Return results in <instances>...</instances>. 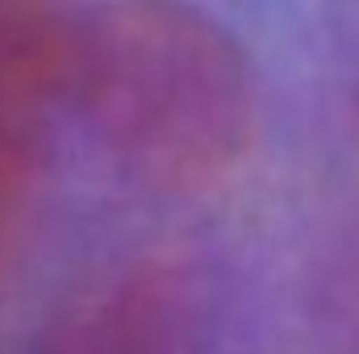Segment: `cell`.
<instances>
[{
	"label": "cell",
	"mask_w": 359,
	"mask_h": 354,
	"mask_svg": "<svg viewBox=\"0 0 359 354\" xmlns=\"http://www.w3.org/2000/svg\"><path fill=\"white\" fill-rule=\"evenodd\" d=\"M80 34L84 84L117 134L180 163H213L243 142L251 80L213 17L184 0H109Z\"/></svg>",
	"instance_id": "obj_1"
}]
</instances>
